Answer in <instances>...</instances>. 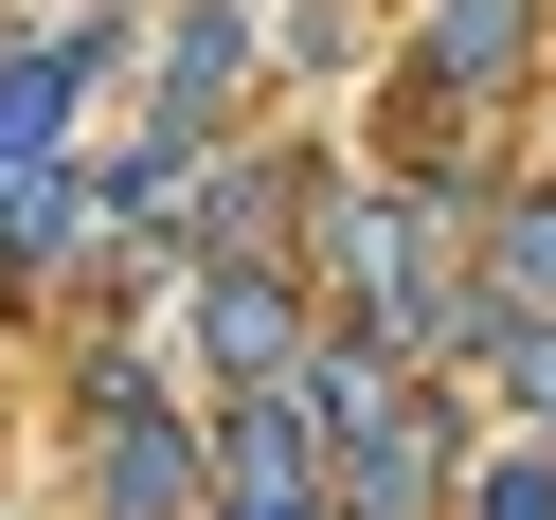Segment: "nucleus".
<instances>
[{
  "mask_svg": "<svg viewBox=\"0 0 556 520\" xmlns=\"http://www.w3.org/2000/svg\"><path fill=\"white\" fill-rule=\"evenodd\" d=\"M305 484H324V413L252 377V395L216 413V503H233V520H305Z\"/></svg>",
  "mask_w": 556,
  "mask_h": 520,
  "instance_id": "1",
  "label": "nucleus"
},
{
  "mask_svg": "<svg viewBox=\"0 0 556 520\" xmlns=\"http://www.w3.org/2000/svg\"><path fill=\"white\" fill-rule=\"evenodd\" d=\"M198 467H216V448H198L162 395H109V413H90V503H109V520H180Z\"/></svg>",
  "mask_w": 556,
  "mask_h": 520,
  "instance_id": "2",
  "label": "nucleus"
},
{
  "mask_svg": "<svg viewBox=\"0 0 556 520\" xmlns=\"http://www.w3.org/2000/svg\"><path fill=\"white\" fill-rule=\"evenodd\" d=\"M198 359H216V377H288V359H305V305L269 288L252 252H216V288H198Z\"/></svg>",
  "mask_w": 556,
  "mask_h": 520,
  "instance_id": "3",
  "label": "nucleus"
},
{
  "mask_svg": "<svg viewBox=\"0 0 556 520\" xmlns=\"http://www.w3.org/2000/svg\"><path fill=\"white\" fill-rule=\"evenodd\" d=\"M520 18H539V0H431V73H448V90L520 73Z\"/></svg>",
  "mask_w": 556,
  "mask_h": 520,
  "instance_id": "4",
  "label": "nucleus"
},
{
  "mask_svg": "<svg viewBox=\"0 0 556 520\" xmlns=\"http://www.w3.org/2000/svg\"><path fill=\"white\" fill-rule=\"evenodd\" d=\"M503 305H556V198H503Z\"/></svg>",
  "mask_w": 556,
  "mask_h": 520,
  "instance_id": "5",
  "label": "nucleus"
},
{
  "mask_svg": "<svg viewBox=\"0 0 556 520\" xmlns=\"http://www.w3.org/2000/svg\"><path fill=\"white\" fill-rule=\"evenodd\" d=\"M467 520H556V448H503V467L467 484Z\"/></svg>",
  "mask_w": 556,
  "mask_h": 520,
  "instance_id": "6",
  "label": "nucleus"
},
{
  "mask_svg": "<svg viewBox=\"0 0 556 520\" xmlns=\"http://www.w3.org/2000/svg\"><path fill=\"white\" fill-rule=\"evenodd\" d=\"M305 520H324V503H305Z\"/></svg>",
  "mask_w": 556,
  "mask_h": 520,
  "instance_id": "7",
  "label": "nucleus"
}]
</instances>
